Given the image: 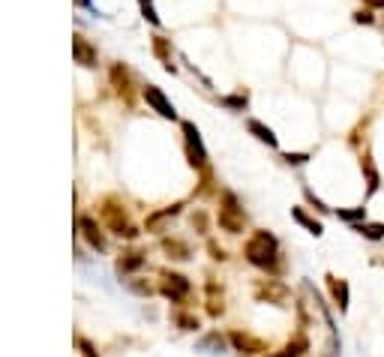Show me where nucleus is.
Listing matches in <instances>:
<instances>
[{
  "label": "nucleus",
  "instance_id": "obj_1",
  "mask_svg": "<svg viewBox=\"0 0 384 357\" xmlns=\"http://www.w3.org/2000/svg\"><path fill=\"white\" fill-rule=\"evenodd\" d=\"M243 255H247L249 264L261 267V271H273V267L279 264V240H276L271 232L259 228V232H255V234L247 240V246H243Z\"/></svg>",
  "mask_w": 384,
  "mask_h": 357
},
{
  "label": "nucleus",
  "instance_id": "obj_2",
  "mask_svg": "<svg viewBox=\"0 0 384 357\" xmlns=\"http://www.w3.org/2000/svg\"><path fill=\"white\" fill-rule=\"evenodd\" d=\"M99 216H102V225H106L108 232H114L118 237H126V240L138 237V228L130 222V213H126V208H123L118 198H106V201H102Z\"/></svg>",
  "mask_w": 384,
  "mask_h": 357
},
{
  "label": "nucleus",
  "instance_id": "obj_3",
  "mask_svg": "<svg viewBox=\"0 0 384 357\" xmlns=\"http://www.w3.org/2000/svg\"><path fill=\"white\" fill-rule=\"evenodd\" d=\"M216 222H220V228H222V232H228V234H240L243 228H247V213H243V208H240V201H237L235 193H222Z\"/></svg>",
  "mask_w": 384,
  "mask_h": 357
},
{
  "label": "nucleus",
  "instance_id": "obj_4",
  "mask_svg": "<svg viewBox=\"0 0 384 357\" xmlns=\"http://www.w3.org/2000/svg\"><path fill=\"white\" fill-rule=\"evenodd\" d=\"M252 295L259 303H271V306H288L291 300V291L283 279H273V276H264V279H255L252 285Z\"/></svg>",
  "mask_w": 384,
  "mask_h": 357
},
{
  "label": "nucleus",
  "instance_id": "obj_5",
  "mask_svg": "<svg viewBox=\"0 0 384 357\" xmlns=\"http://www.w3.org/2000/svg\"><path fill=\"white\" fill-rule=\"evenodd\" d=\"M181 130H183V144H186V159H189V165H192V169H208V150H204L198 126L192 123V120H183Z\"/></svg>",
  "mask_w": 384,
  "mask_h": 357
},
{
  "label": "nucleus",
  "instance_id": "obj_6",
  "mask_svg": "<svg viewBox=\"0 0 384 357\" xmlns=\"http://www.w3.org/2000/svg\"><path fill=\"white\" fill-rule=\"evenodd\" d=\"M159 291H162V295L169 298L171 303H181V300H186V298H189L192 285H189V279H186L183 273L162 271V283H159Z\"/></svg>",
  "mask_w": 384,
  "mask_h": 357
},
{
  "label": "nucleus",
  "instance_id": "obj_7",
  "mask_svg": "<svg viewBox=\"0 0 384 357\" xmlns=\"http://www.w3.org/2000/svg\"><path fill=\"white\" fill-rule=\"evenodd\" d=\"M232 346H235V351H240V354H252V357H259V354H271V346H267V339H261V336H252V334H247V330H232Z\"/></svg>",
  "mask_w": 384,
  "mask_h": 357
},
{
  "label": "nucleus",
  "instance_id": "obj_8",
  "mask_svg": "<svg viewBox=\"0 0 384 357\" xmlns=\"http://www.w3.org/2000/svg\"><path fill=\"white\" fill-rule=\"evenodd\" d=\"M142 96H145L147 106L159 114V118H165V120H174V118H177V111H174V106H171V99L165 96L157 84H147L145 91H142Z\"/></svg>",
  "mask_w": 384,
  "mask_h": 357
},
{
  "label": "nucleus",
  "instance_id": "obj_9",
  "mask_svg": "<svg viewBox=\"0 0 384 357\" xmlns=\"http://www.w3.org/2000/svg\"><path fill=\"white\" fill-rule=\"evenodd\" d=\"M324 283H327V291H330V298H334L337 310H339V312H349V303H351V288H349V283H345L342 276H337V273H327Z\"/></svg>",
  "mask_w": 384,
  "mask_h": 357
},
{
  "label": "nucleus",
  "instance_id": "obj_10",
  "mask_svg": "<svg viewBox=\"0 0 384 357\" xmlns=\"http://www.w3.org/2000/svg\"><path fill=\"white\" fill-rule=\"evenodd\" d=\"M361 171L366 177V198H373L381 189V174H378V169H375V162H373L369 153H363V157H361Z\"/></svg>",
  "mask_w": 384,
  "mask_h": 357
},
{
  "label": "nucleus",
  "instance_id": "obj_11",
  "mask_svg": "<svg viewBox=\"0 0 384 357\" xmlns=\"http://www.w3.org/2000/svg\"><path fill=\"white\" fill-rule=\"evenodd\" d=\"M81 234H84V240H87V244H91L96 252H106V234H102L99 232V225L91 220V216H81Z\"/></svg>",
  "mask_w": 384,
  "mask_h": 357
},
{
  "label": "nucleus",
  "instance_id": "obj_12",
  "mask_svg": "<svg viewBox=\"0 0 384 357\" xmlns=\"http://www.w3.org/2000/svg\"><path fill=\"white\" fill-rule=\"evenodd\" d=\"M72 55H75V63H81V67H96V51H94L91 42L84 40V36H75Z\"/></svg>",
  "mask_w": 384,
  "mask_h": 357
},
{
  "label": "nucleus",
  "instance_id": "obj_13",
  "mask_svg": "<svg viewBox=\"0 0 384 357\" xmlns=\"http://www.w3.org/2000/svg\"><path fill=\"white\" fill-rule=\"evenodd\" d=\"M306 351H310V339H306L303 334L300 336H294V339H288L283 348L279 351H273V354H264V357H303Z\"/></svg>",
  "mask_w": 384,
  "mask_h": 357
},
{
  "label": "nucleus",
  "instance_id": "obj_14",
  "mask_svg": "<svg viewBox=\"0 0 384 357\" xmlns=\"http://www.w3.org/2000/svg\"><path fill=\"white\" fill-rule=\"evenodd\" d=\"M247 130H249V132H252L255 138H259V142H261V144H267V147H273V150L279 147V138H276V132L271 130V126H264L261 120H249V123H247Z\"/></svg>",
  "mask_w": 384,
  "mask_h": 357
},
{
  "label": "nucleus",
  "instance_id": "obj_15",
  "mask_svg": "<svg viewBox=\"0 0 384 357\" xmlns=\"http://www.w3.org/2000/svg\"><path fill=\"white\" fill-rule=\"evenodd\" d=\"M291 216H294V222H300V225H303V228H306V232H310L312 237H322V234H324V225L318 222L315 216L306 213L303 208H291Z\"/></svg>",
  "mask_w": 384,
  "mask_h": 357
},
{
  "label": "nucleus",
  "instance_id": "obj_16",
  "mask_svg": "<svg viewBox=\"0 0 384 357\" xmlns=\"http://www.w3.org/2000/svg\"><path fill=\"white\" fill-rule=\"evenodd\" d=\"M208 312L213 315V318H220L222 312H225V303H222V288L213 283H208Z\"/></svg>",
  "mask_w": 384,
  "mask_h": 357
},
{
  "label": "nucleus",
  "instance_id": "obj_17",
  "mask_svg": "<svg viewBox=\"0 0 384 357\" xmlns=\"http://www.w3.org/2000/svg\"><path fill=\"white\" fill-rule=\"evenodd\" d=\"M111 81H114V87H118V94H120V96L132 99V91H130V72H126L123 63H118V67H111Z\"/></svg>",
  "mask_w": 384,
  "mask_h": 357
},
{
  "label": "nucleus",
  "instance_id": "obj_18",
  "mask_svg": "<svg viewBox=\"0 0 384 357\" xmlns=\"http://www.w3.org/2000/svg\"><path fill=\"white\" fill-rule=\"evenodd\" d=\"M142 264H145V252L132 249V252H126L123 259H118V273H120V276H126V273L138 271V267H142Z\"/></svg>",
  "mask_w": 384,
  "mask_h": 357
},
{
  "label": "nucleus",
  "instance_id": "obj_19",
  "mask_svg": "<svg viewBox=\"0 0 384 357\" xmlns=\"http://www.w3.org/2000/svg\"><path fill=\"white\" fill-rule=\"evenodd\" d=\"M162 249L169 252V259H177V261H186L189 259V246L183 244V240H177V237H165L162 240Z\"/></svg>",
  "mask_w": 384,
  "mask_h": 357
},
{
  "label": "nucleus",
  "instance_id": "obj_20",
  "mask_svg": "<svg viewBox=\"0 0 384 357\" xmlns=\"http://www.w3.org/2000/svg\"><path fill=\"white\" fill-rule=\"evenodd\" d=\"M354 232L366 240H384V222H354Z\"/></svg>",
  "mask_w": 384,
  "mask_h": 357
},
{
  "label": "nucleus",
  "instance_id": "obj_21",
  "mask_svg": "<svg viewBox=\"0 0 384 357\" xmlns=\"http://www.w3.org/2000/svg\"><path fill=\"white\" fill-rule=\"evenodd\" d=\"M153 51H157V57L162 60V67L174 72V63H171V48H169V40L165 36H153Z\"/></svg>",
  "mask_w": 384,
  "mask_h": 357
},
{
  "label": "nucleus",
  "instance_id": "obj_22",
  "mask_svg": "<svg viewBox=\"0 0 384 357\" xmlns=\"http://www.w3.org/2000/svg\"><path fill=\"white\" fill-rule=\"evenodd\" d=\"M337 216H339V220L342 222H363L366 220V208H363V204H361V208H351V210H337Z\"/></svg>",
  "mask_w": 384,
  "mask_h": 357
},
{
  "label": "nucleus",
  "instance_id": "obj_23",
  "mask_svg": "<svg viewBox=\"0 0 384 357\" xmlns=\"http://www.w3.org/2000/svg\"><path fill=\"white\" fill-rule=\"evenodd\" d=\"M181 208H183V204H171V208H165V210H159V213H153L150 220H147V228H157L162 220H169V216H177V213H181Z\"/></svg>",
  "mask_w": 384,
  "mask_h": 357
},
{
  "label": "nucleus",
  "instance_id": "obj_24",
  "mask_svg": "<svg viewBox=\"0 0 384 357\" xmlns=\"http://www.w3.org/2000/svg\"><path fill=\"white\" fill-rule=\"evenodd\" d=\"M351 21H354V24H366V28H373V24H375V12H373V9H354Z\"/></svg>",
  "mask_w": 384,
  "mask_h": 357
},
{
  "label": "nucleus",
  "instance_id": "obj_25",
  "mask_svg": "<svg viewBox=\"0 0 384 357\" xmlns=\"http://www.w3.org/2000/svg\"><path fill=\"white\" fill-rule=\"evenodd\" d=\"M303 196H306V201H310V204H312V208H315L318 213H330V208H327V204H324L322 198H318V196L312 193L310 186H303Z\"/></svg>",
  "mask_w": 384,
  "mask_h": 357
},
{
  "label": "nucleus",
  "instance_id": "obj_26",
  "mask_svg": "<svg viewBox=\"0 0 384 357\" xmlns=\"http://www.w3.org/2000/svg\"><path fill=\"white\" fill-rule=\"evenodd\" d=\"M247 102H249V96H247V94H235V96H225V99H222V106L243 111V108H247Z\"/></svg>",
  "mask_w": 384,
  "mask_h": 357
},
{
  "label": "nucleus",
  "instance_id": "obj_27",
  "mask_svg": "<svg viewBox=\"0 0 384 357\" xmlns=\"http://www.w3.org/2000/svg\"><path fill=\"white\" fill-rule=\"evenodd\" d=\"M138 4H142L145 18L153 24V28H159V16H157V9H153V0H138Z\"/></svg>",
  "mask_w": 384,
  "mask_h": 357
},
{
  "label": "nucleus",
  "instance_id": "obj_28",
  "mask_svg": "<svg viewBox=\"0 0 384 357\" xmlns=\"http://www.w3.org/2000/svg\"><path fill=\"white\" fill-rule=\"evenodd\" d=\"M201 348H216V351L222 354V348H225V339H222L220 334H210L208 339H201Z\"/></svg>",
  "mask_w": 384,
  "mask_h": 357
},
{
  "label": "nucleus",
  "instance_id": "obj_29",
  "mask_svg": "<svg viewBox=\"0 0 384 357\" xmlns=\"http://www.w3.org/2000/svg\"><path fill=\"white\" fill-rule=\"evenodd\" d=\"M192 228H198V234H208V216H204L201 210L192 213Z\"/></svg>",
  "mask_w": 384,
  "mask_h": 357
},
{
  "label": "nucleus",
  "instance_id": "obj_30",
  "mask_svg": "<svg viewBox=\"0 0 384 357\" xmlns=\"http://www.w3.org/2000/svg\"><path fill=\"white\" fill-rule=\"evenodd\" d=\"M130 288L135 291V295H142V298H150V295H153V285H150V283H135V279H130Z\"/></svg>",
  "mask_w": 384,
  "mask_h": 357
},
{
  "label": "nucleus",
  "instance_id": "obj_31",
  "mask_svg": "<svg viewBox=\"0 0 384 357\" xmlns=\"http://www.w3.org/2000/svg\"><path fill=\"white\" fill-rule=\"evenodd\" d=\"M177 324H181V330H198V318L196 315H177Z\"/></svg>",
  "mask_w": 384,
  "mask_h": 357
},
{
  "label": "nucleus",
  "instance_id": "obj_32",
  "mask_svg": "<svg viewBox=\"0 0 384 357\" xmlns=\"http://www.w3.org/2000/svg\"><path fill=\"white\" fill-rule=\"evenodd\" d=\"M283 159L288 165H303V162H310V153H283Z\"/></svg>",
  "mask_w": 384,
  "mask_h": 357
},
{
  "label": "nucleus",
  "instance_id": "obj_33",
  "mask_svg": "<svg viewBox=\"0 0 384 357\" xmlns=\"http://www.w3.org/2000/svg\"><path fill=\"white\" fill-rule=\"evenodd\" d=\"M208 249H210V259H213V261H225V259H228V252H225L222 246H216L213 240H210V244H208Z\"/></svg>",
  "mask_w": 384,
  "mask_h": 357
},
{
  "label": "nucleus",
  "instance_id": "obj_34",
  "mask_svg": "<svg viewBox=\"0 0 384 357\" xmlns=\"http://www.w3.org/2000/svg\"><path fill=\"white\" fill-rule=\"evenodd\" d=\"M79 346L84 348V354H87V357H96V351H94V346H91V342H87V339H79Z\"/></svg>",
  "mask_w": 384,
  "mask_h": 357
}]
</instances>
